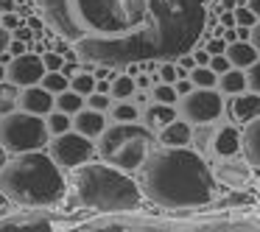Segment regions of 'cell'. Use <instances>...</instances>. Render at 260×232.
Masks as SVG:
<instances>
[{
    "label": "cell",
    "mask_w": 260,
    "mask_h": 232,
    "mask_svg": "<svg viewBox=\"0 0 260 232\" xmlns=\"http://www.w3.org/2000/svg\"><path fill=\"white\" fill-rule=\"evenodd\" d=\"M53 34L84 64L126 70L193 51L210 0H34Z\"/></svg>",
    "instance_id": "6da1fadb"
},
{
    "label": "cell",
    "mask_w": 260,
    "mask_h": 232,
    "mask_svg": "<svg viewBox=\"0 0 260 232\" xmlns=\"http://www.w3.org/2000/svg\"><path fill=\"white\" fill-rule=\"evenodd\" d=\"M140 190L165 210H193L213 202L218 179L193 146H159L140 171Z\"/></svg>",
    "instance_id": "7a4b0ae2"
},
{
    "label": "cell",
    "mask_w": 260,
    "mask_h": 232,
    "mask_svg": "<svg viewBox=\"0 0 260 232\" xmlns=\"http://www.w3.org/2000/svg\"><path fill=\"white\" fill-rule=\"evenodd\" d=\"M0 190L17 207L45 210L68 198V179L51 154L25 151L0 168Z\"/></svg>",
    "instance_id": "3957f363"
},
{
    "label": "cell",
    "mask_w": 260,
    "mask_h": 232,
    "mask_svg": "<svg viewBox=\"0 0 260 232\" xmlns=\"http://www.w3.org/2000/svg\"><path fill=\"white\" fill-rule=\"evenodd\" d=\"M140 182L109 162H84L68 171V202L92 213H132L143 204Z\"/></svg>",
    "instance_id": "277c9868"
},
{
    "label": "cell",
    "mask_w": 260,
    "mask_h": 232,
    "mask_svg": "<svg viewBox=\"0 0 260 232\" xmlns=\"http://www.w3.org/2000/svg\"><path fill=\"white\" fill-rule=\"evenodd\" d=\"M157 148V131H151L146 123H118L104 129L98 137V157L126 174H137Z\"/></svg>",
    "instance_id": "5b68a950"
},
{
    "label": "cell",
    "mask_w": 260,
    "mask_h": 232,
    "mask_svg": "<svg viewBox=\"0 0 260 232\" xmlns=\"http://www.w3.org/2000/svg\"><path fill=\"white\" fill-rule=\"evenodd\" d=\"M51 143V129L42 115L14 109L9 115H0V146L9 154L42 151Z\"/></svg>",
    "instance_id": "8992f818"
},
{
    "label": "cell",
    "mask_w": 260,
    "mask_h": 232,
    "mask_svg": "<svg viewBox=\"0 0 260 232\" xmlns=\"http://www.w3.org/2000/svg\"><path fill=\"white\" fill-rule=\"evenodd\" d=\"M224 104H226L224 92L218 87H193L187 95L179 98L176 109H179V118L199 126V123H215V120H221Z\"/></svg>",
    "instance_id": "52a82bcc"
},
{
    "label": "cell",
    "mask_w": 260,
    "mask_h": 232,
    "mask_svg": "<svg viewBox=\"0 0 260 232\" xmlns=\"http://www.w3.org/2000/svg\"><path fill=\"white\" fill-rule=\"evenodd\" d=\"M48 154L56 159V165L62 171H73V168H79V165L90 162L98 154V146L92 143V137L70 129V131H64V135H53V140L48 143Z\"/></svg>",
    "instance_id": "ba28073f"
},
{
    "label": "cell",
    "mask_w": 260,
    "mask_h": 232,
    "mask_svg": "<svg viewBox=\"0 0 260 232\" xmlns=\"http://www.w3.org/2000/svg\"><path fill=\"white\" fill-rule=\"evenodd\" d=\"M45 73H48L45 62L37 53H20V56H12V62L6 64V79L12 84H17L20 90L31 87V84H40Z\"/></svg>",
    "instance_id": "9c48e42d"
},
{
    "label": "cell",
    "mask_w": 260,
    "mask_h": 232,
    "mask_svg": "<svg viewBox=\"0 0 260 232\" xmlns=\"http://www.w3.org/2000/svg\"><path fill=\"white\" fill-rule=\"evenodd\" d=\"M213 174L218 179V185L224 187H243L252 182L254 176V168L249 165V159L243 157H224V159H213Z\"/></svg>",
    "instance_id": "30bf717a"
},
{
    "label": "cell",
    "mask_w": 260,
    "mask_h": 232,
    "mask_svg": "<svg viewBox=\"0 0 260 232\" xmlns=\"http://www.w3.org/2000/svg\"><path fill=\"white\" fill-rule=\"evenodd\" d=\"M243 154V131L238 123H215L213 143H210V157L224 159V157H241Z\"/></svg>",
    "instance_id": "8fae6325"
},
{
    "label": "cell",
    "mask_w": 260,
    "mask_h": 232,
    "mask_svg": "<svg viewBox=\"0 0 260 232\" xmlns=\"http://www.w3.org/2000/svg\"><path fill=\"white\" fill-rule=\"evenodd\" d=\"M224 115L238 126L252 123L254 118H260V92L243 90V92H238V95H230L224 104Z\"/></svg>",
    "instance_id": "7c38bea8"
},
{
    "label": "cell",
    "mask_w": 260,
    "mask_h": 232,
    "mask_svg": "<svg viewBox=\"0 0 260 232\" xmlns=\"http://www.w3.org/2000/svg\"><path fill=\"white\" fill-rule=\"evenodd\" d=\"M17 109H25V112H34V115H51L56 109V95L51 90H45L42 84H31V87H23L20 90V107Z\"/></svg>",
    "instance_id": "4fadbf2b"
},
{
    "label": "cell",
    "mask_w": 260,
    "mask_h": 232,
    "mask_svg": "<svg viewBox=\"0 0 260 232\" xmlns=\"http://www.w3.org/2000/svg\"><path fill=\"white\" fill-rule=\"evenodd\" d=\"M73 129L81 131V135H87V137H92V140H98V137L104 135V129H107V118H104L101 109L84 107L73 115Z\"/></svg>",
    "instance_id": "5bb4252c"
},
{
    "label": "cell",
    "mask_w": 260,
    "mask_h": 232,
    "mask_svg": "<svg viewBox=\"0 0 260 232\" xmlns=\"http://www.w3.org/2000/svg\"><path fill=\"white\" fill-rule=\"evenodd\" d=\"M179 118V109L174 104H159V101H151L143 107V123L148 126L151 131H159L171 123V120Z\"/></svg>",
    "instance_id": "9a60e30c"
},
{
    "label": "cell",
    "mask_w": 260,
    "mask_h": 232,
    "mask_svg": "<svg viewBox=\"0 0 260 232\" xmlns=\"http://www.w3.org/2000/svg\"><path fill=\"white\" fill-rule=\"evenodd\" d=\"M190 140H193V123H187L185 118L171 120L165 129L157 131L159 146H190Z\"/></svg>",
    "instance_id": "2e32d148"
},
{
    "label": "cell",
    "mask_w": 260,
    "mask_h": 232,
    "mask_svg": "<svg viewBox=\"0 0 260 232\" xmlns=\"http://www.w3.org/2000/svg\"><path fill=\"white\" fill-rule=\"evenodd\" d=\"M226 59L232 62V68L246 70L249 64H254L260 59V53H257V48L252 45V40H235V42L226 45Z\"/></svg>",
    "instance_id": "e0dca14e"
},
{
    "label": "cell",
    "mask_w": 260,
    "mask_h": 232,
    "mask_svg": "<svg viewBox=\"0 0 260 232\" xmlns=\"http://www.w3.org/2000/svg\"><path fill=\"white\" fill-rule=\"evenodd\" d=\"M243 157L254 171H260V118L243 126Z\"/></svg>",
    "instance_id": "ac0fdd59"
},
{
    "label": "cell",
    "mask_w": 260,
    "mask_h": 232,
    "mask_svg": "<svg viewBox=\"0 0 260 232\" xmlns=\"http://www.w3.org/2000/svg\"><path fill=\"white\" fill-rule=\"evenodd\" d=\"M218 90L224 95H238V92L249 90V81H246V70L241 68H230L226 73L218 76Z\"/></svg>",
    "instance_id": "d6986e66"
},
{
    "label": "cell",
    "mask_w": 260,
    "mask_h": 232,
    "mask_svg": "<svg viewBox=\"0 0 260 232\" xmlns=\"http://www.w3.org/2000/svg\"><path fill=\"white\" fill-rule=\"evenodd\" d=\"M20 107V87L9 79L0 81V115H9Z\"/></svg>",
    "instance_id": "ffe728a7"
},
{
    "label": "cell",
    "mask_w": 260,
    "mask_h": 232,
    "mask_svg": "<svg viewBox=\"0 0 260 232\" xmlns=\"http://www.w3.org/2000/svg\"><path fill=\"white\" fill-rule=\"evenodd\" d=\"M135 92H137L135 76H126L123 70H120V73L112 79V90H109V95L118 98V101H126V98H135Z\"/></svg>",
    "instance_id": "44dd1931"
},
{
    "label": "cell",
    "mask_w": 260,
    "mask_h": 232,
    "mask_svg": "<svg viewBox=\"0 0 260 232\" xmlns=\"http://www.w3.org/2000/svg\"><path fill=\"white\" fill-rule=\"evenodd\" d=\"M84 107H87V98L81 95V92L70 90V87L56 95V109H62V112H68V115H76L79 109H84Z\"/></svg>",
    "instance_id": "7402d4cb"
},
{
    "label": "cell",
    "mask_w": 260,
    "mask_h": 232,
    "mask_svg": "<svg viewBox=\"0 0 260 232\" xmlns=\"http://www.w3.org/2000/svg\"><path fill=\"white\" fill-rule=\"evenodd\" d=\"M213 129H215V123H199V126H193V140H190V146L196 148L199 154H210Z\"/></svg>",
    "instance_id": "603a6c76"
},
{
    "label": "cell",
    "mask_w": 260,
    "mask_h": 232,
    "mask_svg": "<svg viewBox=\"0 0 260 232\" xmlns=\"http://www.w3.org/2000/svg\"><path fill=\"white\" fill-rule=\"evenodd\" d=\"M190 81L193 87H218V73L210 64H196L190 70Z\"/></svg>",
    "instance_id": "cb8c5ba5"
},
{
    "label": "cell",
    "mask_w": 260,
    "mask_h": 232,
    "mask_svg": "<svg viewBox=\"0 0 260 232\" xmlns=\"http://www.w3.org/2000/svg\"><path fill=\"white\" fill-rule=\"evenodd\" d=\"M48 120V129H51V135H64V131L73 129V115L62 112V109H53L51 115H45Z\"/></svg>",
    "instance_id": "d4e9b609"
},
{
    "label": "cell",
    "mask_w": 260,
    "mask_h": 232,
    "mask_svg": "<svg viewBox=\"0 0 260 232\" xmlns=\"http://www.w3.org/2000/svg\"><path fill=\"white\" fill-rule=\"evenodd\" d=\"M95 73L92 70H79V73L70 79V90H76V92H81V95H90V92H95Z\"/></svg>",
    "instance_id": "484cf974"
},
{
    "label": "cell",
    "mask_w": 260,
    "mask_h": 232,
    "mask_svg": "<svg viewBox=\"0 0 260 232\" xmlns=\"http://www.w3.org/2000/svg\"><path fill=\"white\" fill-rule=\"evenodd\" d=\"M40 84L45 87V90H51L53 95H59V92H64V90L70 87V79L62 73V70H48V73L42 76V81H40Z\"/></svg>",
    "instance_id": "4316f807"
},
{
    "label": "cell",
    "mask_w": 260,
    "mask_h": 232,
    "mask_svg": "<svg viewBox=\"0 0 260 232\" xmlns=\"http://www.w3.org/2000/svg\"><path fill=\"white\" fill-rule=\"evenodd\" d=\"M140 118V109H137V104H132L129 98L126 101H118L112 107V120H118V123H132V120Z\"/></svg>",
    "instance_id": "83f0119b"
},
{
    "label": "cell",
    "mask_w": 260,
    "mask_h": 232,
    "mask_svg": "<svg viewBox=\"0 0 260 232\" xmlns=\"http://www.w3.org/2000/svg\"><path fill=\"white\" fill-rule=\"evenodd\" d=\"M151 101H159V104H179V92H176L174 84H165V81H157L151 87Z\"/></svg>",
    "instance_id": "f1b7e54d"
},
{
    "label": "cell",
    "mask_w": 260,
    "mask_h": 232,
    "mask_svg": "<svg viewBox=\"0 0 260 232\" xmlns=\"http://www.w3.org/2000/svg\"><path fill=\"white\" fill-rule=\"evenodd\" d=\"M87 107H92V109H101V112H107L109 107H112V95L109 92H90L87 95Z\"/></svg>",
    "instance_id": "f546056e"
},
{
    "label": "cell",
    "mask_w": 260,
    "mask_h": 232,
    "mask_svg": "<svg viewBox=\"0 0 260 232\" xmlns=\"http://www.w3.org/2000/svg\"><path fill=\"white\" fill-rule=\"evenodd\" d=\"M42 62H45V70H62V64L68 62V59H64L62 51H53V48H48V51L42 53Z\"/></svg>",
    "instance_id": "4dcf8cb0"
},
{
    "label": "cell",
    "mask_w": 260,
    "mask_h": 232,
    "mask_svg": "<svg viewBox=\"0 0 260 232\" xmlns=\"http://www.w3.org/2000/svg\"><path fill=\"white\" fill-rule=\"evenodd\" d=\"M235 23H238V25H249V28H254L257 17H254V12H252L249 6H238V9H235Z\"/></svg>",
    "instance_id": "1f68e13d"
},
{
    "label": "cell",
    "mask_w": 260,
    "mask_h": 232,
    "mask_svg": "<svg viewBox=\"0 0 260 232\" xmlns=\"http://www.w3.org/2000/svg\"><path fill=\"white\" fill-rule=\"evenodd\" d=\"M246 81H249V90L260 92V59L254 64H249L246 68Z\"/></svg>",
    "instance_id": "d6a6232c"
},
{
    "label": "cell",
    "mask_w": 260,
    "mask_h": 232,
    "mask_svg": "<svg viewBox=\"0 0 260 232\" xmlns=\"http://www.w3.org/2000/svg\"><path fill=\"white\" fill-rule=\"evenodd\" d=\"M210 68L221 76V73H226V70L232 68V62L226 59V53H215V56H210Z\"/></svg>",
    "instance_id": "836d02e7"
},
{
    "label": "cell",
    "mask_w": 260,
    "mask_h": 232,
    "mask_svg": "<svg viewBox=\"0 0 260 232\" xmlns=\"http://www.w3.org/2000/svg\"><path fill=\"white\" fill-rule=\"evenodd\" d=\"M226 45H230V42H226L224 37H210L204 48L210 51V56H215V53H226Z\"/></svg>",
    "instance_id": "e575fe53"
},
{
    "label": "cell",
    "mask_w": 260,
    "mask_h": 232,
    "mask_svg": "<svg viewBox=\"0 0 260 232\" xmlns=\"http://www.w3.org/2000/svg\"><path fill=\"white\" fill-rule=\"evenodd\" d=\"M12 37H14V40H23V42H31V25L23 20V23L12 31Z\"/></svg>",
    "instance_id": "d590c367"
},
{
    "label": "cell",
    "mask_w": 260,
    "mask_h": 232,
    "mask_svg": "<svg viewBox=\"0 0 260 232\" xmlns=\"http://www.w3.org/2000/svg\"><path fill=\"white\" fill-rule=\"evenodd\" d=\"M190 53H193V59H196V64H210V51L204 45H196Z\"/></svg>",
    "instance_id": "8d00e7d4"
},
{
    "label": "cell",
    "mask_w": 260,
    "mask_h": 232,
    "mask_svg": "<svg viewBox=\"0 0 260 232\" xmlns=\"http://www.w3.org/2000/svg\"><path fill=\"white\" fill-rule=\"evenodd\" d=\"M20 23H23V17H20L17 12H6V14H3V25H6L9 31H14Z\"/></svg>",
    "instance_id": "74e56055"
},
{
    "label": "cell",
    "mask_w": 260,
    "mask_h": 232,
    "mask_svg": "<svg viewBox=\"0 0 260 232\" xmlns=\"http://www.w3.org/2000/svg\"><path fill=\"white\" fill-rule=\"evenodd\" d=\"M9 53H12V56H20V53H28V42L14 40V37H12V45H9Z\"/></svg>",
    "instance_id": "f35d334b"
},
{
    "label": "cell",
    "mask_w": 260,
    "mask_h": 232,
    "mask_svg": "<svg viewBox=\"0 0 260 232\" xmlns=\"http://www.w3.org/2000/svg\"><path fill=\"white\" fill-rule=\"evenodd\" d=\"M9 45H12V31L6 25H0V53H6Z\"/></svg>",
    "instance_id": "ab89813d"
},
{
    "label": "cell",
    "mask_w": 260,
    "mask_h": 232,
    "mask_svg": "<svg viewBox=\"0 0 260 232\" xmlns=\"http://www.w3.org/2000/svg\"><path fill=\"white\" fill-rule=\"evenodd\" d=\"M176 92H179V98L182 95H187V92H190L193 90V81H190V76H187V79H176Z\"/></svg>",
    "instance_id": "60d3db41"
},
{
    "label": "cell",
    "mask_w": 260,
    "mask_h": 232,
    "mask_svg": "<svg viewBox=\"0 0 260 232\" xmlns=\"http://www.w3.org/2000/svg\"><path fill=\"white\" fill-rule=\"evenodd\" d=\"M176 64H179V68H185V70H193V68H196V59H193L190 51H187V53H182V56L176 59Z\"/></svg>",
    "instance_id": "b9f144b4"
},
{
    "label": "cell",
    "mask_w": 260,
    "mask_h": 232,
    "mask_svg": "<svg viewBox=\"0 0 260 232\" xmlns=\"http://www.w3.org/2000/svg\"><path fill=\"white\" fill-rule=\"evenodd\" d=\"M218 23L224 25V28H235V25H238L235 23V12H221L218 14Z\"/></svg>",
    "instance_id": "7bdbcfd3"
},
{
    "label": "cell",
    "mask_w": 260,
    "mask_h": 232,
    "mask_svg": "<svg viewBox=\"0 0 260 232\" xmlns=\"http://www.w3.org/2000/svg\"><path fill=\"white\" fill-rule=\"evenodd\" d=\"M135 81H137V90H151L154 87V76H146V73H140Z\"/></svg>",
    "instance_id": "ee69618b"
},
{
    "label": "cell",
    "mask_w": 260,
    "mask_h": 232,
    "mask_svg": "<svg viewBox=\"0 0 260 232\" xmlns=\"http://www.w3.org/2000/svg\"><path fill=\"white\" fill-rule=\"evenodd\" d=\"M79 70H81V68H79V62H64V64H62V73L68 76V79H73V76L79 73Z\"/></svg>",
    "instance_id": "f6af8a7d"
},
{
    "label": "cell",
    "mask_w": 260,
    "mask_h": 232,
    "mask_svg": "<svg viewBox=\"0 0 260 232\" xmlns=\"http://www.w3.org/2000/svg\"><path fill=\"white\" fill-rule=\"evenodd\" d=\"M9 213H12V202L6 198V193L0 190V218H3V215H9Z\"/></svg>",
    "instance_id": "bcb514c9"
},
{
    "label": "cell",
    "mask_w": 260,
    "mask_h": 232,
    "mask_svg": "<svg viewBox=\"0 0 260 232\" xmlns=\"http://www.w3.org/2000/svg\"><path fill=\"white\" fill-rule=\"evenodd\" d=\"M6 12H17V0H0V14Z\"/></svg>",
    "instance_id": "7dc6e473"
},
{
    "label": "cell",
    "mask_w": 260,
    "mask_h": 232,
    "mask_svg": "<svg viewBox=\"0 0 260 232\" xmlns=\"http://www.w3.org/2000/svg\"><path fill=\"white\" fill-rule=\"evenodd\" d=\"M252 45L257 48V53H260V20L254 23V28H252Z\"/></svg>",
    "instance_id": "c3c4849f"
},
{
    "label": "cell",
    "mask_w": 260,
    "mask_h": 232,
    "mask_svg": "<svg viewBox=\"0 0 260 232\" xmlns=\"http://www.w3.org/2000/svg\"><path fill=\"white\" fill-rule=\"evenodd\" d=\"M221 37H224L226 42H235L238 40V28H224V34H221Z\"/></svg>",
    "instance_id": "681fc988"
},
{
    "label": "cell",
    "mask_w": 260,
    "mask_h": 232,
    "mask_svg": "<svg viewBox=\"0 0 260 232\" xmlns=\"http://www.w3.org/2000/svg\"><path fill=\"white\" fill-rule=\"evenodd\" d=\"M246 6H249V9H252V12H254V17H257V20H260V0H249Z\"/></svg>",
    "instance_id": "f907efd6"
},
{
    "label": "cell",
    "mask_w": 260,
    "mask_h": 232,
    "mask_svg": "<svg viewBox=\"0 0 260 232\" xmlns=\"http://www.w3.org/2000/svg\"><path fill=\"white\" fill-rule=\"evenodd\" d=\"M9 162V151H6V148H3V146H0V168H3V165H6Z\"/></svg>",
    "instance_id": "816d5d0a"
},
{
    "label": "cell",
    "mask_w": 260,
    "mask_h": 232,
    "mask_svg": "<svg viewBox=\"0 0 260 232\" xmlns=\"http://www.w3.org/2000/svg\"><path fill=\"white\" fill-rule=\"evenodd\" d=\"M3 79H6V64L0 62V81H3Z\"/></svg>",
    "instance_id": "f5cc1de1"
},
{
    "label": "cell",
    "mask_w": 260,
    "mask_h": 232,
    "mask_svg": "<svg viewBox=\"0 0 260 232\" xmlns=\"http://www.w3.org/2000/svg\"><path fill=\"white\" fill-rule=\"evenodd\" d=\"M215 3H221V0H210V6H215Z\"/></svg>",
    "instance_id": "db71d44e"
}]
</instances>
